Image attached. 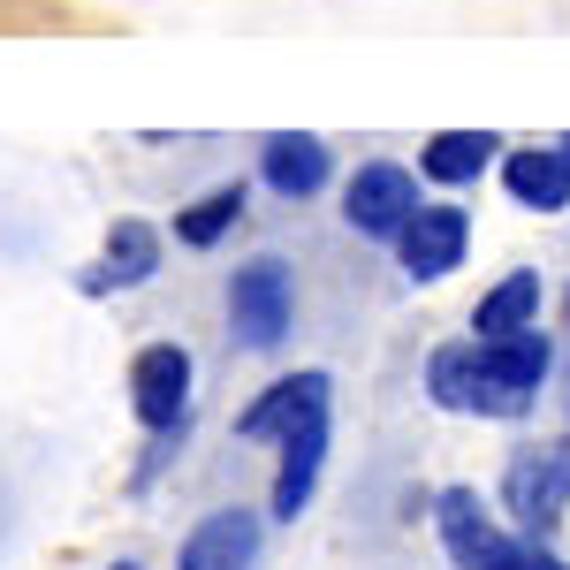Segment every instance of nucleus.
<instances>
[{
  "label": "nucleus",
  "mask_w": 570,
  "mask_h": 570,
  "mask_svg": "<svg viewBox=\"0 0 570 570\" xmlns=\"http://www.w3.org/2000/svg\"><path fill=\"white\" fill-rule=\"evenodd\" d=\"M289 312H297V297H289V266L282 259L236 266V282H228V320H236V343H244V351H274V343L289 335Z\"/></svg>",
  "instance_id": "f257e3e1"
},
{
  "label": "nucleus",
  "mask_w": 570,
  "mask_h": 570,
  "mask_svg": "<svg viewBox=\"0 0 570 570\" xmlns=\"http://www.w3.org/2000/svg\"><path fill=\"white\" fill-rule=\"evenodd\" d=\"M411 214H419V183H411V168H395V160H373V168H357L351 190H343V220H351L357 236H403L411 228Z\"/></svg>",
  "instance_id": "f03ea898"
},
{
  "label": "nucleus",
  "mask_w": 570,
  "mask_h": 570,
  "mask_svg": "<svg viewBox=\"0 0 570 570\" xmlns=\"http://www.w3.org/2000/svg\"><path fill=\"white\" fill-rule=\"evenodd\" d=\"M464 244H472V220L456 214V206H419L411 228L395 236V259H403L411 282H434V274H449V266L464 259Z\"/></svg>",
  "instance_id": "7ed1b4c3"
},
{
  "label": "nucleus",
  "mask_w": 570,
  "mask_h": 570,
  "mask_svg": "<svg viewBox=\"0 0 570 570\" xmlns=\"http://www.w3.org/2000/svg\"><path fill=\"white\" fill-rule=\"evenodd\" d=\"M480 365H487V411L510 419V411H525L532 389H540V373H548V343L525 327V335H510V343H480Z\"/></svg>",
  "instance_id": "20e7f679"
},
{
  "label": "nucleus",
  "mask_w": 570,
  "mask_h": 570,
  "mask_svg": "<svg viewBox=\"0 0 570 570\" xmlns=\"http://www.w3.org/2000/svg\"><path fill=\"white\" fill-rule=\"evenodd\" d=\"M130 395H137V419H145L153 434L183 426V395H190V357H183L176 343H153V351H137V365H130Z\"/></svg>",
  "instance_id": "39448f33"
},
{
  "label": "nucleus",
  "mask_w": 570,
  "mask_h": 570,
  "mask_svg": "<svg viewBox=\"0 0 570 570\" xmlns=\"http://www.w3.org/2000/svg\"><path fill=\"white\" fill-rule=\"evenodd\" d=\"M434 518H441V540H449V556H456V570H494L502 563V525L487 518V502L472 494V487H449L434 502Z\"/></svg>",
  "instance_id": "423d86ee"
},
{
  "label": "nucleus",
  "mask_w": 570,
  "mask_h": 570,
  "mask_svg": "<svg viewBox=\"0 0 570 570\" xmlns=\"http://www.w3.org/2000/svg\"><path fill=\"white\" fill-rule=\"evenodd\" d=\"M563 502H570V456L563 449H525L510 464V510H518V525H556Z\"/></svg>",
  "instance_id": "0eeeda50"
},
{
  "label": "nucleus",
  "mask_w": 570,
  "mask_h": 570,
  "mask_svg": "<svg viewBox=\"0 0 570 570\" xmlns=\"http://www.w3.org/2000/svg\"><path fill=\"white\" fill-rule=\"evenodd\" d=\"M312 411H327V373H289V381H274V389L236 419V434L244 441H282L289 426H305Z\"/></svg>",
  "instance_id": "6e6552de"
},
{
  "label": "nucleus",
  "mask_w": 570,
  "mask_h": 570,
  "mask_svg": "<svg viewBox=\"0 0 570 570\" xmlns=\"http://www.w3.org/2000/svg\"><path fill=\"white\" fill-rule=\"evenodd\" d=\"M320 464H327V411H312L305 426L282 434V472H274V518H297L320 487Z\"/></svg>",
  "instance_id": "1a4fd4ad"
},
{
  "label": "nucleus",
  "mask_w": 570,
  "mask_h": 570,
  "mask_svg": "<svg viewBox=\"0 0 570 570\" xmlns=\"http://www.w3.org/2000/svg\"><path fill=\"white\" fill-rule=\"evenodd\" d=\"M153 266H160V236H153L145 220H115L99 266L85 274V289H91V297H107V289H137V282H153Z\"/></svg>",
  "instance_id": "9d476101"
},
{
  "label": "nucleus",
  "mask_w": 570,
  "mask_h": 570,
  "mask_svg": "<svg viewBox=\"0 0 570 570\" xmlns=\"http://www.w3.org/2000/svg\"><path fill=\"white\" fill-rule=\"evenodd\" d=\"M259 556V525H252V510H214L206 525L183 540V563L176 570H252Z\"/></svg>",
  "instance_id": "9b49d317"
},
{
  "label": "nucleus",
  "mask_w": 570,
  "mask_h": 570,
  "mask_svg": "<svg viewBox=\"0 0 570 570\" xmlns=\"http://www.w3.org/2000/svg\"><path fill=\"white\" fill-rule=\"evenodd\" d=\"M502 183H510V198L518 206H532V214H563L570 206V153L556 145V153H510L502 160Z\"/></svg>",
  "instance_id": "f8f14e48"
},
{
  "label": "nucleus",
  "mask_w": 570,
  "mask_h": 570,
  "mask_svg": "<svg viewBox=\"0 0 570 570\" xmlns=\"http://www.w3.org/2000/svg\"><path fill=\"white\" fill-rule=\"evenodd\" d=\"M266 183H274L282 198H312V190L327 183V145L305 137V130L266 137Z\"/></svg>",
  "instance_id": "ddd939ff"
},
{
  "label": "nucleus",
  "mask_w": 570,
  "mask_h": 570,
  "mask_svg": "<svg viewBox=\"0 0 570 570\" xmlns=\"http://www.w3.org/2000/svg\"><path fill=\"white\" fill-rule=\"evenodd\" d=\"M426 389H434V403H449V411H487L480 343H449V351H434V365H426Z\"/></svg>",
  "instance_id": "4468645a"
},
{
  "label": "nucleus",
  "mask_w": 570,
  "mask_h": 570,
  "mask_svg": "<svg viewBox=\"0 0 570 570\" xmlns=\"http://www.w3.org/2000/svg\"><path fill=\"white\" fill-rule=\"evenodd\" d=\"M532 320H540V282L532 274H510V282H494L480 297V343H510V335H525Z\"/></svg>",
  "instance_id": "2eb2a0df"
},
{
  "label": "nucleus",
  "mask_w": 570,
  "mask_h": 570,
  "mask_svg": "<svg viewBox=\"0 0 570 570\" xmlns=\"http://www.w3.org/2000/svg\"><path fill=\"white\" fill-rule=\"evenodd\" d=\"M494 153H502V137H494V130H434L419 168H426L434 183H472Z\"/></svg>",
  "instance_id": "dca6fc26"
},
{
  "label": "nucleus",
  "mask_w": 570,
  "mask_h": 570,
  "mask_svg": "<svg viewBox=\"0 0 570 570\" xmlns=\"http://www.w3.org/2000/svg\"><path fill=\"white\" fill-rule=\"evenodd\" d=\"M228 220H244V190H236V183H220V190H206V198H198V206H183V214H176V236L206 252V244H220V236H228Z\"/></svg>",
  "instance_id": "f3484780"
},
{
  "label": "nucleus",
  "mask_w": 570,
  "mask_h": 570,
  "mask_svg": "<svg viewBox=\"0 0 570 570\" xmlns=\"http://www.w3.org/2000/svg\"><path fill=\"white\" fill-rule=\"evenodd\" d=\"M494 570H563V563H556V556L532 540V548H502V563H494Z\"/></svg>",
  "instance_id": "a211bd4d"
},
{
  "label": "nucleus",
  "mask_w": 570,
  "mask_h": 570,
  "mask_svg": "<svg viewBox=\"0 0 570 570\" xmlns=\"http://www.w3.org/2000/svg\"><path fill=\"white\" fill-rule=\"evenodd\" d=\"M115 570H137V563H115Z\"/></svg>",
  "instance_id": "6ab92c4d"
},
{
  "label": "nucleus",
  "mask_w": 570,
  "mask_h": 570,
  "mask_svg": "<svg viewBox=\"0 0 570 570\" xmlns=\"http://www.w3.org/2000/svg\"><path fill=\"white\" fill-rule=\"evenodd\" d=\"M563 153H570V137H563Z\"/></svg>",
  "instance_id": "aec40b11"
}]
</instances>
